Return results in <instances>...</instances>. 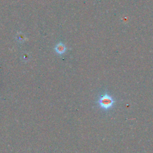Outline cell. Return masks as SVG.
Instances as JSON below:
<instances>
[{"instance_id": "7a4b0ae2", "label": "cell", "mask_w": 153, "mask_h": 153, "mask_svg": "<svg viewBox=\"0 0 153 153\" xmlns=\"http://www.w3.org/2000/svg\"><path fill=\"white\" fill-rule=\"evenodd\" d=\"M66 47L62 43L58 44L56 47V51L59 54H63L65 51Z\"/></svg>"}, {"instance_id": "6da1fadb", "label": "cell", "mask_w": 153, "mask_h": 153, "mask_svg": "<svg viewBox=\"0 0 153 153\" xmlns=\"http://www.w3.org/2000/svg\"><path fill=\"white\" fill-rule=\"evenodd\" d=\"M115 101L110 95L105 94L101 97L99 100V104L104 110H108L112 106Z\"/></svg>"}]
</instances>
